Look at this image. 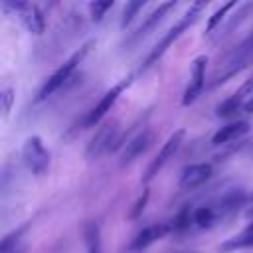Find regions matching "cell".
Returning <instances> with one entry per match:
<instances>
[{
  "mask_svg": "<svg viewBox=\"0 0 253 253\" xmlns=\"http://www.w3.org/2000/svg\"><path fill=\"white\" fill-rule=\"evenodd\" d=\"M91 45H93V42H87V43H83L75 53H71L47 79H45V83H43V87L40 89V93H38V97H36V101H43V99H47L49 95H53L57 89H61L69 79H71V75H73V71H75V67L83 61V57L89 53V49H91Z\"/></svg>",
  "mask_w": 253,
  "mask_h": 253,
  "instance_id": "obj_1",
  "label": "cell"
},
{
  "mask_svg": "<svg viewBox=\"0 0 253 253\" xmlns=\"http://www.w3.org/2000/svg\"><path fill=\"white\" fill-rule=\"evenodd\" d=\"M204 8H206V2H194V4L188 8V12H186V14H184V16H182V18H180V20H178V22H176V24H174L162 38H160V42L152 47V51L148 53V57H146V61H144L142 67H148L152 61H156V59H158V57H160V55H162V53H164V51H166V49H168V47H170V45H172V43H174V42H176V40H178V38H180V36H182L194 22H196V20H198V16L202 14Z\"/></svg>",
  "mask_w": 253,
  "mask_h": 253,
  "instance_id": "obj_2",
  "label": "cell"
},
{
  "mask_svg": "<svg viewBox=\"0 0 253 253\" xmlns=\"http://www.w3.org/2000/svg\"><path fill=\"white\" fill-rule=\"evenodd\" d=\"M22 158L34 176H45L49 170V152L38 134H32L22 144Z\"/></svg>",
  "mask_w": 253,
  "mask_h": 253,
  "instance_id": "obj_3",
  "label": "cell"
},
{
  "mask_svg": "<svg viewBox=\"0 0 253 253\" xmlns=\"http://www.w3.org/2000/svg\"><path fill=\"white\" fill-rule=\"evenodd\" d=\"M121 144V136L117 132V125H103L99 126V130L95 132V136L91 138V142L87 144V150H85V156L89 160L93 158H99L101 154L109 152V150H115L117 146Z\"/></svg>",
  "mask_w": 253,
  "mask_h": 253,
  "instance_id": "obj_4",
  "label": "cell"
},
{
  "mask_svg": "<svg viewBox=\"0 0 253 253\" xmlns=\"http://www.w3.org/2000/svg\"><path fill=\"white\" fill-rule=\"evenodd\" d=\"M130 81H132V77H125L123 81H119L117 85H113V87L99 99V103L85 115V119H83V126H85V128H87V126H95V125H97V123L111 111V107L115 105V101L119 99V95L130 85Z\"/></svg>",
  "mask_w": 253,
  "mask_h": 253,
  "instance_id": "obj_5",
  "label": "cell"
},
{
  "mask_svg": "<svg viewBox=\"0 0 253 253\" xmlns=\"http://www.w3.org/2000/svg\"><path fill=\"white\" fill-rule=\"evenodd\" d=\"M251 97H253V75H251V77H247L235 93H231L225 101H221V103L217 105V109H215L217 117L227 119V117L237 115L239 111H243V109H245V105L251 101Z\"/></svg>",
  "mask_w": 253,
  "mask_h": 253,
  "instance_id": "obj_6",
  "label": "cell"
},
{
  "mask_svg": "<svg viewBox=\"0 0 253 253\" xmlns=\"http://www.w3.org/2000/svg\"><path fill=\"white\" fill-rule=\"evenodd\" d=\"M184 134H186V130H184V128H178V130H174V132L166 138V142L162 144L160 152H158L156 158L150 162V166H148V170H146V176H144V182L152 180V178L162 170V166H164L170 158H174L176 150L180 148V144H182V140H184Z\"/></svg>",
  "mask_w": 253,
  "mask_h": 253,
  "instance_id": "obj_7",
  "label": "cell"
},
{
  "mask_svg": "<svg viewBox=\"0 0 253 253\" xmlns=\"http://www.w3.org/2000/svg\"><path fill=\"white\" fill-rule=\"evenodd\" d=\"M245 202H247V192L243 188H229L221 192L217 198H213V202H210V208L215 211L217 217H225L235 210H239Z\"/></svg>",
  "mask_w": 253,
  "mask_h": 253,
  "instance_id": "obj_8",
  "label": "cell"
},
{
  "mask_svg": "<svg viewBox=\"0 0 253 253\" xmlns=\"http://www.w3.org/2000/svg\"><path fill=\"white\" fill-rule=\"evenodd\" d=\"M206 63H208V57L206 55H198L194 59V65H192V75H190V83L184 91V97H182V105L188 107L192 105L204 91V85H206Z\"/></svg>",
  "mask_w": 253,
  "mask_h": 253,
  "instance_id": "obj_9",
  "label": "cell"
},
{
  "mask_svg": "<svg viewBox=\"0 0 253 253\" xmlns=\"http://www.w3.org/2000/svg\"><path fill=\"white\" fill-rule=\"evenodd\" d=\"M211 172H213V166L210 162H194V164H190L182 170L180 188L182 190H194V188L202 186L204 182H208Z\"/></svg>",
  "mask_w": 253,
  "mask_h": 253,
  "instance_id": "obj_10",
  "label": "cell"
},
{
  "mask_svg": "<svg viewBox=\"0 0 253 253\" xmlns=\"http://www.w3.org/2000/svg\"><path fill=\"white\" fill-rule=\"evenodd\" d=\"M168 231H172V223H154V225H148V227H144L142 231L136 233V237L130 243V249L132 251H142L148 245H152L154 241H158L160 237H164Z\"/></svg>",
  "mask_w": 253,
  "mask_h": 253,
  "instance_id": "obj_11",
  "label": "cell"
},
{
  "mask_svg": "<svg viewBox=\"0 0 253 253\" xmlns=\"http://www.w3.org/2000/svg\"><path fill=\"white\" fill-rule=\"evenodd\" d=\"M249 132V123L247 121H233L229 125H223L213 136H211V144L213 146H225L241 136H245Z\"/></svg>",
  "mask_w": 253,
  "mask_h": 253,
  "instance_id": "obj_12",
  "label": "cell"
},
{
  "mask_svg": "<svg viewBox=\"0 0 253 253\" xmlns=\"http://www.w3.org/2000/svg\"><path fill=\"white\" fill-rule=\"evenodd\" d=\"M150 140H152L150 130H140L138 134H134L125 144V150H123V156H121V164H130L136 156H140L150 146Z\"/></svg>",
  "mask_w": 253,
  "mask_h": 253,
  "instance_id": "obj_13",
  "label": "cell"
},
{
  "mask_svg": "<svg viewBox=\"0 0 253 253\" xmlns=\"http://www.w3.org/2000/svg\"><path fill=\"white\" fill-rule=\"evenodd\" d=\"M174 6H176V2H162V4H158V8H154V10L146 16V20L136 28V32L132 34V40H140V38H144L150 30H154Z\"/></svg>",
  "mask_w": 253,
  "mask_h": 253,
  "instance_id": "obj_14",
  "label": "cell"
},
{
  "mask_svg": "<svg viewBox=\"0 0 253 253\" xmlns=\"http://www.w3.org/2000/svg\"><path fill=\"white\" fill-rule=\"evenodd\" d=\"M18 16L22 18V22L26 24V28H28L32 34H36V36L43 34V30H45V18H43V12H42L36 4L26 2L24 10H22Z\"/></svg>",
  "mask_w": 253,
  "mask_h": 253,
  "instance_id": "obj_15",
  "label": "cell"
},
{
  "mask_svg": "<svg viewBox=\"0 0 253 253\" xmlns=\"http://www.w3.org/2000/svg\"><path fill=\"white\" fill-rule=\"evenodd\" d=\"M26 231V225L24 227H18L16 231L8 233L2 241H0V253H24L26 251V245L22 243V235Z\"/></svg>",
  "mask_w": 253,
  "mask_h": 253,
  "instance_id": "obj_16",
  "label": "cell"
},
{
  "mask_svg": "<svg viewBox=\"0 0 253 253\" xmlns=\"http://www.w3.org/2000/svg\"><path fill=\"white\" fill-rule=\"evenodd\" d=\"M253 247V231H243L241 235L229 237L227 241H223L219 245V253H227V251H235V249H247Z\"/></svg>",
  "mask_w": 253,
  "mask_h": 253,
  "instance_id": "obj_17",
  "label": "cell"
},
{
  "mask_svg": "<svg viewBox=\"0 0 253 253\" xmlns=\"http://www.w3.org/2000/svg\"><path fill=\"white\" fill-rule=\"evenodd\" d=\"M83 237H85L89 253H101V233H99V225L95 221H87L85 223Z\"/></svg>",
  "mask_w": 253,
  "mask_h": 253,
  "instance_id": "obj_18",
  "label": "cell"
},
{
  "mask_svg": "<svg viewBox=\"0 0 253 253\" xmlns=\"http://www.w3.org/2000/svg\"><path fill=\"white\" fill-rule=\"evenodd\" d=\"M192 219H194V223H196L198 227H204V229H206V227H211V225L215 223L217 215H215V211L210 208V204H206V206H200V208L194 210Z\"/></svg>",
  "mask_w": 253,
  "mask_h": 253,
  "instance_id": "obj_19",
  "label": "cell"
},
{
  "mask_svg": "<svg viewBox=\"0 0 253 253\" xmlns=\"http://www.w3.org/2000/svg\"><path fill=\"white\" fill-rule=\"evenodd\" d=\"M237 6V2H227V4H223V6H219L211 16H210V20H208V26H206V36H210L219 24H221V20L225 18V14L231 10V8H235Z\"/></svg>",
  "mask_w": 253,
  "mask_h": 253,
  "instance_id": "obj_20",
  "label": "cell"
},
{
  "mask_svg": "<svg viewBox=\"0 0 253 253\" xmlns=\"http://www.w3.org/2000/svg\"><path fill=\"white\" fill-rule=\"evenodd\" d=\"M144 8V0H136V2H126L125 4V8H123V16H121V26L123 28H126L132 20H134V16L140 12Z\"/></svg>",
  "mask_w": 253,
  "mask_h": 253,
  "instance_id": "obj_21",
  "label": "cell"
},
{
  "mask_svg": "<svg viewBox=\"0 0 253 253\" xmlns=\"http://www.w3.org/2000/svg\"><path fill=\"white\" fill-rule=\"evenodd\" d=\"M113 0H95V2H91L89 4V14H91V20L93 22H101L103 20V16H105V12L107 10H111L113 8Z\"/></svg>",
  "mask_w": 253,
  "mask_h": 253,
  "instance_id": "obj_22",
  "label": "cell"
},
{
  "mask_svg": "<svg viewBox=\"0 0 253 253\" xmlns=\"http://www.w3.org/2000/svg\"><path fill=\"white\" fill-rule=\"evenodd\" d=\"M0 101H2V115L6 117V115L10 113V109H12V103H14V89H12V87L2 89V93H0Z\"/></svg>",
  "mask_w": 253,
  "mask_h": 253,
  "instance_id": "obj_23",
  "label": "cell"
},
{
  "mask_svg": "<svg viewBox=\"0 0 253 253\" xmlns=\"http://www.w3.org/2000/svg\"><path fill=\"white\" fill-rule=\"evenodd\" d=\"M148 196H150V192H148V188H144L142 196L136 200V204H134V208H132V211H130V217H138V215L142 213V210H144V206H146V202H148Z\"/></svg>",
  "mask_w": 253,
  "mask_h": 253,
  "instance_id": "obj_24",
  "label": "cell"
},
{
  "mask_svg": "<svg viewBox=\"0 0 253 253\" xmlns=\"http://www.w3.org/2000/svg\"><path fill=\"white\" fill-rule=\"evenodd\" d=\"M243 113H253V97H251V101L245 105V109H243Z\"/></svg>",
  "mask_w": 253,
  "mask_h": 253,
  "instance_id": "obj_25",
  "label": "cell"
},
{
  "mask_svg": "<svg viewBox=\"0 0 253 253\" xmlns=\"http://www.w3.org/2000/svg\"><path fill=\"white\" fill-rule=\"evenodd\" d=\"M245 215H247V217H249V219H253V206H251V208H249V210H247V211H245Z\"/></svg>",
  "mask_w": 253,
  "mask_h": 253,
  "instance_id": "obj_26",
  "label": "cell"
}]
</instances>
